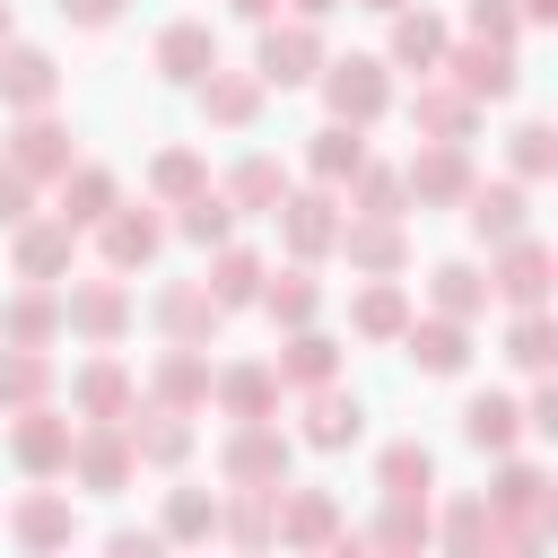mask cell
Instances as JSON below:
<instances>
[{
  "label": "cell",
  "mask_w": 558,
  "mask_h": 558,
  "mask_svg": "<svg viewBox=\"0 0 558 558\" xmlns=\"http://www.w3.org/2000/svg\"><path fill=\"white\" fill-rule=\"evenodd\" d=\"M357 166H366V131H357V122H323V131L305 140V174H314V183L340 192Z\"/></svg>",
  "instance_id": "cell-37"
},
{
  "label": "cell",
  "mask_w": 558,
  "mask_h": 558,
  "mask_svg": "<svg viewBox=\"0 0 558 558\" xmlns=\"http://www.w3.org/2000/svg\"><path fill=\"white\" fill-rule=\"evenodd\" d=\"M349 9H375V17H392V9H410V0H349Z\"/></svg>",
  "instance_id": "cell-59"
},
{
  "label": "cell",
  "mask_w": 558,
  "mask_h": 558,
  "mask_svg": "<svg viewBox=\"0 0 558 558\" xmlns=\"http://www.w3.org/2000/svg\"><path fill=\"white\" fill-rule=\"evenodd\" d=\"M401 357L418 366V375H462L471 366V323H453V314H410L401 323Z\"/></svg>",
  "instance_id": "cell-23"
},
{
  "label": "cell",
  "mask_w": 558,
  "mask_h": 558,
  "mask_svg": "<svg viewBox=\"0 0 558 558\" xmlns=\"http://www.w3.org/2000/svg\"><path fill=\"white\" fill-rule=\"evenodd\" d=\"M201 183H209V157H201V148H157V157H148V201H157V209L192 201Z\"/></svg>",
  "instance_id": "cell-46"
},
{
  "label": "cell",
  "mask_w": 558,
  "mask_h": 558,
  "mask_svg": "<svg viewBox=\"0 0 558 558\" xmlns=\"http://www.w3.org/2000/svg\"><path fill=\"white\" fill-rule=\"evenodd\" d=\"M9 35H17V17H9V0H0V44H9Z\"/></svg>",
  "instance_id": "cell-60"
},
{
  "label": "cell",
  "mask_w": 558,
  "mask_h": 558,
  "mask_svg": "<svg viewBox=\"0 0 558 558\" xmlns=\"http://www.w3.org/2000/svg\"><path fill=\"white\" fill-rule=\"evenodd\" d=\"M9 541H17V549H70V541H78L70 497H61V488H26V497L9 506Z\"/></svg>",
  "instance_id": "cell-31"
},
{
  "label": "cell",
  "mask_w": 558,
  "mask_h": 558,
  "mask_svg": "<svg viewBox=\"0 0 558 558\" xmlns=\"http://www.w3.org/2000/svg\"><path fill=\"white\" fill-rule=\"evenodd\" d=\"M366 549H427L436 541V514H427V497H384V514L357 532Z\"/></svg>",
  "instance_id": "cell-43"
},
{
  "label": "cell",
  "mask_w": 558,
  "mask_h": 558,
  "mask_svg": "<svg viewBox=\"0 0 558 558\" xmlns=\"http://www.w3.org/2000/svg\"><path fill=\"white\" fill-rule=\"evenodd\" d=\"M462 26H471L480 44H514V35H523V17H514V0H462Z\"/></svg>",
  "instance_id": "cell-51"
},
{
  "label": "cell",
  "mask_w": 558,
  "mask_h": 558,
  "mask_svg": "<svg viewBox=\"0 0 558 558\" xmlns=\"http://www.w3.org/2000/svg\"><path fill=\"white\" fill-rule=\"evenodd\" d=\"M218 541H235V549H270V541H279L270 488H227V497H218Z\"/></svg>",
  "instance_id": "cell-40"
},
{
  "label": "cell",
  "mask_w": 558,
  "mask_h": 558,
  "mask_svg": "<svg viewBox=\"0 0 558 558\" xmlns=\"http://www.w3.org/2000/svg\"><path fill=\"white\" fill-rule=\"evenodd\" d=\"M157 532L166 541H218V488H166Z\"/></svg>",
  "instance_id": "cell-47"
},
{
  "label": "cell",
  "mask_w": 558,
  "mask_h": 558,
  "mask_svg": "<svg viewBox=\"0 0 558 558\" xmlns=\"http://www.w3.org/2000/svg\"><path fill=\"white\" fill-rule=\"evenodd\" d=\"M61 96V61L44 52V44H0V105L9 113H35V105H52Z\"/></svg>",
  "instance_id": "cell-22"
},
{
  "label": "cell",
  "mask_w": 558,
  "mask_h": 558,
  "mask_svg": "<svg viewBox=\"0 0 558 558\" xmlns=\"http://www.w3.org/2000/svg\"><path fill=\"white\" fill-rule=\"evenodd\" d=\"M87 235H96V262L131 279V270H148V262L166 253V209H157V201H113Z\"/></svg>",
  "instance_id": "cell-4"
},
{
  "label": "cell",
  "mask_w": 558,
  "mask_h": 558,
  "mask_svg": "<svg viewBox=\"0 0 558 558\" xmlns=\"http://www.w3.org/2000/svg\"><path fill=\"white\" fill-rule=\"evenodd\" d=\"M453 209L471 218V235H480V244H506V235H523V227H532V183H514V174H506V183H480V174H471V192H462Z\"/></svg>",
  "instance_id": "cell-20"
},
{
  "label": "cell",
  "mask_w": 558,
  "mask_h": 558,
  "mask_svg": "<svg viewBox=\"0 0 558 558\" xmlns=\"http://www.w3.org/2000/svg\"><path fill=\"white\" fill-rule=\"evenodd\" d=\"M279 366L270 357H227V366H209V401H218V418H279Z\"/></svg>",
  "instance_id": "cell-17"
},
{
  "label": "cell",
  "mask_w": 558,
  "mask_h": 558,
  "mask_svg": "<svg viewBox=\"0 0 558 558\" xmlns=\"http://www.w3.org/2000/svg\"><path fill=\"white\" fill-rule=\"evenodd\" d=\"M227 9H235V17H253V26H262V17H279V0H227Z\"/></svg>",
  "instance_id": "cell-57"
},
{
  "label": "cell",
  "mask_w": 558,
  "mask_h": 558,
  "mask_svg": "<svg viewBox=\"0 0 558 558\" xmlns=\"http://www.w3.org/2000/svg\"><path fill=\"white\" fill-rule=\"evenodd\" d=\"M331 253H340L357 279H401V270H410V227H401V218H366V209H349Z\"/></svg>",
  "instance_id": "cell-12"
},
{
  "label": "cell",
  "mask_w": 558,
  "mask_h": 558,
  "mask_svg": "<svg viewBox=\"0 0 558 558\" xmlns=\"http://www.w3.org/2000/svg\"><path fill=\"white\" fill-rule=\"evenodd\" d=\"M122 436H131V462H140V471H183V462H192V410L131 401V410H122Z\"/></svg>",
  "instance_id": "cell-14"
},
{
  "label": "cell",
  "mask_w": 558,
  "mask_h": 558,
  "mask_svg": "<svg viewBox=\"0 0 558 558\" xmlns=\"http://www.w3.org/2000/svg\"><path fill=\"white\" fill-rule=\"evenodd\" d=\"M436 70H445V78H453L471 105H506V96L523 87L514 44H480V35H471V44H445V61H436Z\"/></svg>",
  "instance_id": "cell-11"
},
{
  "label": "cell",
  "mask_w": 558,
  "mask_h": 558,
  "mask_svg": "<svg viewBox=\"0 0 558 558\" xmlns=\"http://www.w3.org/2000/svg\"><path fill=\"white\" fill-rule=\"evenodd\" d=\"M514 17H523V26H549V17H558V0H514Z\"/></svg>",
  "instance_id": "cell-56"
},
{
  "label": "cell",
  "mask_w": 558,
  "mask_h": 558,
  "mask_svg": "<svg viewBox=\"0 0 558 558\" xmlns=\"http://www.w3.org/2000/svg\"><path fill=\"white\" fill-rule=\"evenodd\" d=\"M497 262H488V296L497 305H549V279H558V262H549V244L523 227V235H506V244H488Z\"/></svg>",
  "instance_id": "cell-13"
},
{
  "label": "cell",
  "mask_w": 558,
  "mask_h": 558,
  "mask_svg": "<svg viewBox=\"0 0 558 558\" xmlns=\"http://www.w3.org/2000/svg\"><path fill=\"white\" fill-rule=\"evenodd\" d=\"M401 323H410V288L401 279H366L349 296V331L357 340H401Z\"/></svg>",
  "instance_id": "cell-39"
},
{
  "label": "cell",
  "mask_w": 558,
  "mask_h": 558,
  "mask_svg": "<svg viewBox=\"0 0 558 558\" xmlns=\"http://www.w3.org/2000/svg\"><path fill=\"white\" fill-rule=\"evenodd\" d=\"M61 480H78L87 497H122V488L140 480V462H131V436H122V418H78V436H70V462H61Z\"/></svg>",
  "instance_id": "cell-3"
},
{
  "label": "cell",
  "mask_w": 558,
  "mask_h": 558,
  "mask_svg": "<svg viewBox=\"0 0 558 558\" xmlns=\"http://www.w3.org/2000/svg\"><path fill=\"white\" fill-rule=\"evenodd\" d=\"M192 96H201V122H218V131H253L262 122V70H227V61H209L201 78H192Z\"/></svg>",
  "instance_id": "cell-18"
},
{
  "label": "cell",
  "mask_w": 558,
  "mask_h": 558,
  "mask_svg": "<svg viewBox=\"0 0 558 558\" xmlns=\"http://www.w3.org/2000/svg\"><path fill=\"white\" fill-rule=\"evenodd\" d=\"M270 514H279V541L288 549H331L340 541V497L331 488H270Z\"/></svg>",
  "instance_id": "cell-21"
},
{
  "label": "cell",
  "mask_w": 558,
  "mask_h": 558,
  "mask_svg": "<svg viewBox=\"0 0 558 558\" xmlns=\"http://www.w3.org/2000/svg\"><path fill=\"white\" fill-rule=\"evenodd\" d=\"M523 427H532V436H558V384H549V375H532V392H523Z\"/></svg>",
  "instance_id": "cell-53"
},
{
  "label": "cell",
  "mask_w": 558,
  "mask_h": 558,
  "mask_svg": "<svg viewBox=\"0 0 558 558\" xmlns=\"http://www.w3.org/2000/svg\"><path fill=\"white\" fill-rule=\"evenodd\" d=\"M340 192H349V209H366V218H401V209H410V192H401V166H375V157H366V166H357Z\"/></svg>",
  "instance_id": "cell-49"
},
{
  "label": "cell",
  "mask_w": 558,
  "mask_h": 558,
  "mask_svg": "<svg viewBox=\"0 0 558 558\" xmlns=\"http://www.w3.org/2000/svg\"><path fill=\"white\" fill-rule=\"evenodd\" d=\"M323 78V105H331V122H384L392 113V61L384 52H340V61H323L314 70Z\"/></svg>",
  "instance_id": "cell-2"
},
{
  "label": "cell",
  "mask_w": 558,
  "mask_h": 558,
  "mask_svg": "<svg viewBox=\"0 0 558 558\" xmlns=\"http://www.w3.org/2000/svg\"><path fill=\"white\" fill-rule=\"evenodd\" d=\"M375 488H384V497H427V488H436V453H427L418 436H392V445L375 453Z\"/></svg>",
  "instance_id": "cell-42"
},
{
  "label": "cell",
  "mask_w": 558,
  "mask_h": 558,
  "mask_svg": "<svg viewBox=\"0 0 558 558\" xmlns=\"http://www.w3.org/2000/svg\"><path fill=\"white\" fill-rule=\"evenodd\" d=\"M209 61H218V26H209V17H166L157 44H148V70H157L166 87H192Z\"/></svg>",
  "instance_id": "cell-19"
},
{
  "label": "cell",
  "mask_w": 558,
  "mask_h": 558,
  "mask_svg": "<svg viewBox=\"0 0 558 558\" xmlns=\"http://www.w3.org/2000/svg\"><path fill=\"white\" fill-rule=\"evenodd\" d=\"M0 157H9V166H17L26 183H52V174H61V166H70L78 148H70V122H61L52 105H35V113H17V122H9Z\"/></svg>",
  "instance_id": "cell-15"
},
{
  "label": "cell",
  "mask_w": 558,
  "mask_h": 558,
  "mask_svg": "<svg viewBox=\"0 0 558 558\" xmlns=\"http://www.w3.org/2000/svg\"><path fill=\"white\" fill-rule=\"evenodd\" d=\"M52 183H61V218H70L78 235H87V227H96V218H105V209L122 201V183H113V166H87V157H70V166H61Z\"/></svg>",
  "instance_id": "cell-35"
},
{
  "label": "cell",
  "mask_w": 558,
  "mask_h": 558,
  "mask_svg": "<svg viewBox=\"0 0 558 558\" xmlns=\"http://www.w3.org/2000/svg\"><path fill=\"white\" fill-rule=\"evenodd\" d=\"M61 331H78L87 349H113V340L131 331V288H122V270L70 279V288H61Z\"/></svg>",
  "instance_id": "cell-8"
},
{
  "label": "cell",
  "mask_w": 558,
  "mask_h": 558,
  "mask_svg": "<svg viewBox=\"0 0 558 558\" xmlns=\"http://www.w3.org/2000/svg\"><path fill=\"white\" fill-rule=\"evenodd\" d=\"M0 340H9V349H52V340H61V288L26 279L17 296H0Z\"/></svg>",
  "instance_id": "cell-28"
},
{
  "label": "cell",
  "mask_w": 558,
  "mask_h": 558,
  "mask_svg": "<svg viewBox=\"0 0 558 558\" xmlns=\"http://www.w3.org/2000/svg\"><path fill=\"white\" fill-rule=\"evenodd\" d=\"M17 218H35V183L0 157V227H17Z\"/></svg>",
  "instance_id": "cell-54"
},
{
  "label": "cell",
  "mask_w": 558,
  "mask_h": 558,
  "mask_svg": "<svg viewBox=\"0 0 558 558\" xmlns=\"http://www.w3.org/2000/svg\"><path fill=\"white\" fill-rule=\"evenodd\" d=\"M270 218H279L288 262H331V244H340V218H349V209H340V192H331V183H314V192H296V183H288Z\"/></svg>",
  "instance_id": "cell-5"
},
{
  "label": "cell",
  "mask_w": 558,
  "mask_h": 558,
  "mask_svg": "<svg viewBox=\"0 0 558 558\" xmlns=\"http://www.w3.org/2000/svg\"><path fill=\"white\" fill-rule=\"evenodd\" d=\"M427 305L453 314V323H480V314H488V270H480V262H436V270H427Z\"/></svg>",
  "instance_id": "cell-38"
},
{
  "label": "cell",
  "mask_w": 558,
  "mask_h": 558,
  "mask_svg": "<svg viewBox=\"0 0 558 558\" xmlns=\"http://www.w3.org/2000/svg\"><path fill=\"white\" fill-rule=\"evenodd\" d=\"M323 61H331L323 52V17H262V52H253L262 87H305Z\"/></svg>",
  "instance_id": "cell-6"
},
{
  "label": "cell",
  "mask_w": 558,
  "mask_h": 558,
  "mask_svg": "<svg viewBox=\"0 0 558 558\" xmlns=\"http://www.w3.org/2000/svg\"><path fill=\"white\" fill-rule=\"evenodd\" d=\"M9 270L61 288V279L78 270V227H70L61 209H52V218H17V227H9Z\"/></svg>",
  "instance_id": "cell-10"
},
{
  "label": "cell",
  "mask_w": 558,
  "mask_h": 558,
  "mask_svg": "<svg viewBox=\"0 0 558 558\" xmlns=\"http://www.w3.org/2000/svg\"><path fill=\"white\" fill-rule=\"evenodd\" d=\"M514 436H523V401H506V392H471L462 401V445L471 453H514Z\"/></svg>",
  "instance_id": "cell-36"
},
{
  "label": "cell",
  "mask_w": 558,
  "mask_h": 558,
  "mask_svg": "<svg viewBox=\"0 0 558 558\" xmlns=\"http://www.w3.org/2000/svg\"><path fill=\"white\" fill-rule=\"evenodd\" d=\"M262 314H270V331H296V323H323V279H314V262H288V270H262V296H253Z\"/></svg>",
  "instance_id": "cell-27"
},
{
  "label": "cell",
  "mask_w": 558,
  "mask_h": 558,
  "mask_svg": "<svg viewBox=\"0 0 558 558\" xmlns=\"http://www.w3.org/2000/svg\"><path fill=\"white\" fill-rule=\"evenodd\" d=\"M148 401H166V410H209V349L166 340L157 366H148Z\"/></svg>",
  "instance_id": "cell-24"
},
{
  "label": "cell",
  "mask_w": 558,
  "mask_h": 558,
  "mask_svg": "<svg viewBox=\"0 0 558 558\" xmlns=\"http://www.w3.org/2000/svg\"><path fill=\"white\" fill-rule=\"evenodd\" d=\"M471 122H480V105H471L445 70H427L418 96H410V131H418V140H471Z\"/></svg>",
  "instance_id": "cell-26"
},
{
  "label": "cell",
  "mask_w": 558,
  "mask_h": 558,
  "mask_svg": "<svg viewBox=\"0 0 558 558\" xmlns=\"http://www.w3.org/2000/svg\"><path fill=\"white\" fill-rule=\"evenodd\" d=\"M288 9H296V17H331L340 0H288Z\"/></svg>",
  "instance_id": "cell-58"
},
{
  "label": "cell",
  "mask_w": 558,
  "mask_h": 558,
  "mask_svg": "<svg viewBox=\"0 0 558 558\" xmlns=\"http://www.w3.org/2000/svg\"><path fill=\"white\" fill-rule=\"evenodd\" d=\"M52 9H61V26H78V35H105L131 0H52Z\"/></svg>",
  "instance_id": "cell-52"
},
{
  "label": "cell",
  "mask_w": 558,
  "mask_h": 558,
  "mask_svg": "<svg viewBox=\"0 0 558 558\" xmlns=\"http://www.w3.org/2000/svg\"><path fill=\"white\" fill-rule=\"evenodd\" d=\"M70 436H78V418H70V410H52V401H26V410H9V462H17L26 480H61V462H70Z\"/></svg>",
  "instance_id": "cell-9"
},
{
  "label": "cell",
  "mask_w": 558,
  "mask_h": 558,
  "mask_svg": "<svg viewBox=\"0 0 558 558\" xmlns=\"http://www.w3.org/2000/svg\"><path fill=\"white\" fill-rule=\"evenodd\" d=\"M436 541H445V549H462V558H488V541H497L488 497H453V506L436 514Z\"/></svg>",
  "instance_id": "cell-48"
},
{
  "label": "cell",
  "mask_w": 558,
  "mask_h": 558,
  "mask_svg": "<svg viewBox=\"0 0 558 558\" xmlns=\"http://www.w3.org/2000/svg\"><path fill=\"white\" fill-rule=\"evenodd\" d=\"M270 366H279V384H288V392H314V384H340V340H331L323 323H296V331L279 340V357H270Z\"/></svg>",
  "instance_id": "cell-29"
},
{
  "label": "cell",
  "mask_w": 558,
  "mask_h": 558,
  "mask_svg": "<svg viewBox=\"0 0 558 558\" xmlns=\"http://www.w3.org/2000/svg\"><path fill=\"white\" fill-rule=\"evenodd\" d=\"M131 401H140V384H131V366H122V357H105V349L70 375V418H122Z\"/></svg>",
  "instance_id": "cell-30"
},
{
  "label": "cell",
  "mask_w": 558,
  "mask_h": 558,
  "mask_svg": "<svg viewBox=\"0 0 558 558\" xmlns=\"http://www.w3.org/2000/svg\"><path fill=\"white\" fill-rule=\"evenodd\" d=\"M471 140H418L410 148V166H401V192H410V209H453L462 192H471Z\"/></svg>",
  "instance_id": "cell-7"
},
{
  "label": "cell",
  "mask_w": 558,
  "mask_h": 558,
  "mask_svg": "<svg viewBox=\"0 0 558 558\" xmlns=\"http://www.w3.org/2000/svg\"><path fill=\"white\" fill-rule=\"evenodd\" d=\"M288 462H296V436L279 418H227V436H218V480L227 488H279Z\"/></svg>",
  "instance_id": "cell-1"
},
{
  "label": "cell",
  "mask_w": 558,
  "mask_h": 558,
  "mask_svg": "<svg viewBox=\"0 0 558 558\" xmlns=\"http://www.w3.org/2000/svg\"><path fill=\"white\" fill-rule=\"evenodd\" d=\"M218 192H227V209H235V218H270V209H279V192H288V166H279L270 148H244V157L227 166V183H218Z\"/></svg>",
  "instance_id": "cell-33"
},
{
  "label": "cell",
  "mask_w": 558,
  "mask_h": 558,
  "mask_svg": "<svg viewBox=\"0 0 558 558\" xmlns=\"http://www.w3.org/2000/svg\"><path fill=\"white\" fill-rule=\"evenodd\" d=\"M445 44H453V26H445L436 9H392V44H384V61L410 70V78H427V70L445 61Z\"/></svg>",
  "instance_id": "cell-32"
},
{
  "label": "cell",
  "mask_w": 558,
  "mask_h": 558,
  "mask_svg": "<svg viewBox=\"0 0 558 558\" xmlns=\"http://www.w3.org/2000/svg\"><path fill=\"white\" fill-rule=\"evenodd\" d=\"M314 453H349L357 436H366V401L357 392H340V384H314L305 392V427H296Z\"/></svg>",
  "instance_id": "cell-25"
},
{
  "label": "cell",
  "mask_w": 558,
  "mask_h": 558,
  "mask_svg": "<svg viewBox=\"0 0 558 558\" xmlns=\"http://www.w3.org/2000/svg\"><path fill=\"white\" fill-rule=\"evenodd\" d=\"M148 323H157L166 340H192V349H209V340L227 331V305H218L201 279H166V288L148 296Z\"/></svg>",
  "instance_id": "cell-16"
},
{
  "label": "cell",
  "mask_w": 558,
  "mask_h": 558,
  "mask_svg": "<svg viewBox=\"0 0 558 558\" xmlns=\"http://www.w3.org/2000/svg\"><path fill=\"white\" fill-rule=\"evenodd\" d=\"M166 235H183V244H201V253H209V244H227V235H235V209H227V192H218V183H201L192 201H174Z\"/></svg>",
  "instance_id": "cell-41"
},
{
  "label": "cell",
  "mask_w": 558,
  "mask_h": 558,
  "mask_svg": "<svg viewBox=\"0 0 558 558\" xmlns=\"http://www.w3.org/2000/svg\"><path fill=\"white\" fill-rule=\"evenodd\" d=\"M506 157H514V183H549V174H558V131H549V122H514Z\"/></svg>",
  "instance_id": "cell-50"
},
{
  "label": "cell",
  "mask_w": 558,
  "mask_h": 558,
  "mask_svg": "<svg viewBox=\"0 0 558 558\" xmlns=\"http://www.w3.org/2000/svg\"><path fill=\"white\" fill-rule=\"evenodd\" d=\"M105 549H113V558H157V549H166V532H113Z\"/></svg>",
  "instance_id": "cell-55"
},
{
  "label": "cell",
  "mask_w": 558,
  "mask_h": 558,
  "mask_svg": "<svg viewBox=\"0 0 558 558\" xmlns=\"http://www.w3.org/2000/svg\"><path fill=\"white\" fill-rule=\"evenodd\" d=\"M262 270H270V262H262L253 244H235V235H227V244H209V270H201V288H209L227 314H244V305L262 296Z\"/></svg>",
  "instance_id": "cell-34"
},
{
  "label": "cell",
  "mask_w": 558,
  "mask_h": 558,
  "mask_svg": "<svg viewBox=\"0 0 558 558\" xmlns=\"http://www.w3.org/2000/svg\"><path fill=\"white\" fill-rule=\"evenodd\" d=\"M549 357H558V323H549V305H514V323H506V366L549 375Z\"/></svg>",
  "instance_id": "cell-44"
},
{
  "label": "cell",
  "mask_w": 558,
  "mask_h": 558,
  "mask_svg": "<svg viewBox=\"0 0 558 558\" xmlns=\"http://www.w3.org/2000/svg\"><path fill=\"white\" fill-rule=\"evenodd\" d=\"M26 401H52V357L44 349H9L0 340V418L26 410Z\"/></svg>",
  "instance_id": "cell-45"
}]
</instances>
